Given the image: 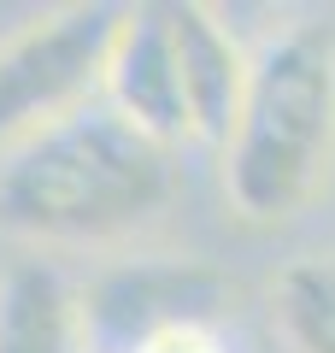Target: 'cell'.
<instances>
[{
  "label": "cell",
  "instance_id": "obj_3",
  "mask_svg": "<svg viewBox=\"0 0 335 353\" xmlns=\"http://www.w3.org/2000/svg\"><path fill=\"white\" fill-rule=\"evenodd\" d=\"M124 6H53L0 41V159L100 101Z\"/></svg>",
  "mask_w": 335,
  "mask_h": 353
},
{
  "label": "cell",
  "instance_id": "obj_2",
  "mask_svg": "<svg viewBox=\"0 0 335 353\" xmlns=\"http://www.w3.org/2000/svg\"><path fill=\"white\" fill-rule=\"evenodd\" d=\"M223 201L241 224H288L335 165V18H294L247 71L223 141Z\"/></svg>",
  "mask_w": 335,
  "mask_h": 353
},
{
  "label": "cell",
  "instance_id": "obj_7",
  "mask_svg": "<svg viewBox=\"0 0 335 353\" xmlns=\"http://www.w3.org/2000/svg\"><path fill=\"white\" fill-rule=\"evenodd\" d=\"M0 353H88L83 301L59 265L18 259L0 271Z\"/></svg>",
  "mask_w": 335,
  "mask_h": 353
},
{
  "label": "cell",
  "instance_id": "obj_6",
  "mask_svg": "<svg viewBox=\"0 0 335 353\" xmlns=\"http://www.w3.org/2000/svg\"><path fill=\"white\" fill-rule=\"evenodd\" d=\"M176 18V59H183V94H188V130H194V148H218L230 141L241 112V94H247V71L253 53H241V41L230 36L223 12L212 6H171Z\"/></svg>",
  "mask_w": 335,
  "mask_h": 353
},
{
  "label": "cell",
  "instance_id": "obj_9",
  "mask_svg": "<svg viewBox=\"0 0 335 353\" xmlns=\"http://www.w3.org/2000/svg\"><path fill=\"white\" fill-rule=\"evenodd\" d=\"M141 353H230V341H223L218 324H183V330H165V336H153Z\"/></svg>",
  "mask_w": 335,
  "mask_h": 353
},
{
  "label": "cell",
  "instance_id": "obj_8",
  "mask_svg": "<svg viewBox=\"0 0 335 353\" xmlns=\"http://www.w3.org/2000/svg\"><path fill=\"white\" fill-rule=\"evenodd\" d=\"M271 330L288 353H335V253H300L276 271Z\"/></svg>",
  "mask_w": 335,
  "mask_h": 353
},
{
  "label": "cell",
  "instance_id": "obj_4",
  "mask_svg": "<svg viewBox=\"0 0 335 353\" xmlns=\"http://www.w3.org/2000/svg\"><path fill=\"white\" fill-rule=\"evenodd\" d=\"M230 306V283L194 259H141L118 265L88 289L83 324L94 353H141L153 336L183 324H218Z\"/></svg>",
  "mask_w": 335,
  "mask_h": 353
},
{
  "label": "cell",
  "instance_id": "obj_1",
  "mask_svg": "<svg viewBox=\"0 0 335 353\" xmlns=\"http://www.w3.org/2000/svg\"><path fill=\"white\" fill-rule=\"evenodd\" d=\"M171 201V153L106 101L0 159V230L36 248H88L141 230Z\"/></svg>",
  "mask_w": 335,
  "mask_h": 353
},
{
  "label": "cell",
  "instance_id": "obj_5",
  "mask_svg": "<svg viewBox=\"0 0 335 353\" xmlns=\"http://www.w3.org/2000/svg\"><path fill=\"white\" fill-rule=\"evenodd\" d=\"M100 101L124 118L130 130H141L148 141H159L165 153H176L183 141H194L171 6H124V24H118V41H112Z\"/></svg>",
  "mask_w": 335,
  "mask_h": 353
}]
</instances>
